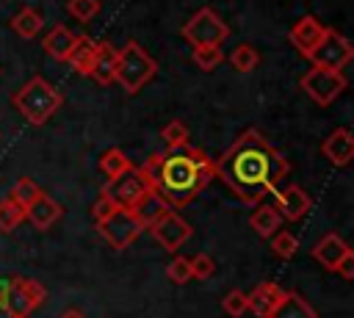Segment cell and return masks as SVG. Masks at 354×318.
<instances>
[{
  "label": "cell",
  "mask_w": 354,
  "mask_h": 318,
  "mask_svg": "<svg viewBox=\"0 0 354 318\" xmlns=\"http://www.w3.org/2000/svg\"><path fill=\"white\" fill-rule=\"evenodd\" d=\"M216 177L246 205H257L271 196L290 171V160L268 144L257 130H243L235 144L218 158Z\"/></svg>",
  "instance_id": "6da1fadb"
},
{
  "label": "cell",
  "mask_w": 354,
  "mask_h": 318,
  "mask_svg": "<svg viewBox=\"0 0 354 318\" xmlns=\"http://www.w3.org/2000/svg\"><path fill=\"white\" fill-rule=\"evenodd\" d=\"M136 171L149 191H155L171 210H180L207 188V183L216 177V163L202 149L183 147L149 155Z\"/></svg>",
  "instance_id": "7a4b0ae2"
},
{
  "label": "cell",
  "mask_w": 354,
  "mask_h": 318,
  "mask_svg": "<svg viewBox=\"0 0 354 318\" xmlns=\"http://www.w3.org/2000/svg\"><path fill=\"white\" fill-rule=\"evenodd\" d=\"M61 102H64V97H61V91L50 83V80H44V77H30L22 88H17L14 94H11V105L30 122V124H44L58 108H61Z\"/></svg>",
  "instance_id": "3957f363"
},
{
  "label": "cell",
  "mask_w": 354,
  "mask_h": 318,
  "mask_svg": "<svg viewBox=\"0 0 354 318\" xmlns=\"http://www.w3.org/2000/svg\"><path fill=\"white\" fill-rule=\"evenodd\" d=\"M158 72L155 58L138 44V41H127L122 50H116V75L113 83H119L124 88V94H138Z\"/></svg>",
  "instance_id": "277c9868"
},
{
  "label": "cell",
  "mask_w": 354,
  "mask_h": 318,
  "mask_svg": "<svg viewBox=\"0 0 354 318\" xmlns=\"http://www.w3.org/2000/svg\"><path fill=\"white\" fill-rule=\"evenodd\" d=\"M44 296H47V290H44L36 279L11 277V279L6 282L0 307L6 310L8 318H28V315L44 301Z\"/></svg>",
  "instance_id": "5b68a950"
},
{
  "label": "cell",
  "mask_w": 354,
  "mask_h": 318,
  "mask_svg": "<svg viewBox=\"0 0 354 318\" xmlns=\"http://www.w3.org/2000/svg\"><path fill=\"white\" fill-rule=\"evenodd\" d=\"M301 91L321 108L332 105L343 91H346V77L343 72H332V69H321V66H310L301 77H299Z\"/></svg>",
  "instance_id": "8992f818"
},
{
  "label": "cell",
  "mask_w": 354,
  "mask_h": 318,
  "mask_svg": "<svg viewBox=\"0 0 354 318\" xmlns=\"http://www.w3.org/2000/svg\"><path fill=\"white\" fill-rule=\"evenodd\" d=\"M227 36H230V28H227V22H224L213 8H199V11L183 25V39L191 41L194 47L224 44Z\"/></svg>",
  "instance_id": "52a82bcc"
},
{
  "label": "cell",
  "mask_w": 354,
  "mask_h": 318,
  "mask_svg": "<svg viewBox=\"0 0 354 318\" xmlns=\"http://www.w3.org/2000/svg\"><path fill=\"white\" fill-rule=\"evenodd\" d=\"M351 58H354V47H351V41H348L343 33L332 30V28H326L321 44L310 53L313 66L332 69V72H343V66H348Z\"/></svg>",
  "instance_id": "ba28073f"
},
{
  "label": "cell",
  "mask_w": 354,
  "mask_h": 318,
  "mask_svg": "<svg viewBox=\"0 0 354 318\" xmlns=\"http://www.w3.org/2000/svg\"><path fill=\"white\" fill-rule=\"evenodd\" d=\"M100 227V235L111 243V249H127L141 232H144V227H141V221L130 213V210H113L102 224H97Z\"/></svg>",
  "instance_id": "9c48e42d"
},
{
  "label": "cell",
  "mask_w": 354,
  "mask_h": 318,
  "mask_svg": "<svg viewBox=\"0 0 354 318\" xmlns=\"http://www.w3.org/2000/svg\"><path fill=\"white\" fill-rule=\"evenodd\" d=\"M191 224L177 213V210H166L152 227H149V235H152V241L160 246V249H166V252H177L188 238H191Z\"/></svg>",
  "instance_id": "30bf717a"
},
{
  "label": "cell",
  "mask_w": 354,
  "mask_h": 318,
  "mask_svg": "<svg viewBox=\"0 0 354 318\" xmlns=\"http://www.w3.org/2000/svg\"><path fill=\"white\" fill-rule=\"evenodd\" d=\"M149 188H147V183L138 177V171H127V174H122L119 180H111V183H105V188H102V194L113 202V207H119V210H133L138 202H141V196L147 194Z\"/></svg>",
  "instance_id": "8fae6325"
},
{
  "label": "cell",
  "mask_w": 354,
  "mask_h": 318,
  "mask_svg": "<svg viewBox=\"0 0 354 318\" xmlns=\"http://www.w3.org/2000/svg\"><path fill=\"white\" fill-rule=\"evenodd\" d=\"M271 196H274V202H271L274 210L279 213V218H288V221L304 218L307 210H310V205H313V199L307 196V191L301 185H296V183H290L285 188H277Z\"/></svg>",
  "instance_id": "7c38bea8"
},
{
  "label": "cell",
  "mask_w": 354,
  "mask_h": 318,
  "mask_svg": "<svg viewBox=\"0 0 354 318\" xmlns=\"http://www.w3.org/2000/svg\"><path fill=\"white\" fill-rule=\"evenodd\" d=\"M321 155H324L332 166H337V169L348 166V163L354 160V133H351L348 127L332 130V133L321 141Z\"/></svg>",
  "instance_id": "4fadbf2b"
},
{
  "label": "cell",
  "mask_w": 354,
  "mask_h": 318,
  "mask_svg": "<svg viewBox=\"0 0 354 318\" xmlns=\"http://www.w3.org/2000/svg\"><path fill=\"white\" fill-rule=\"evenodd\" d=\"M282 296H285V290L277 282H257L246 293V312H252L254 318H271V312L282 301Z\"/></svg>",
  "instance_id": "5bb4252c"
},
{
  "label": "cell",
  "mask_w": 354,
  "mask_h": 318,
  "mask_svg": "<svg viewBox=\"0 0 354 318\" xmlns=\"http://www.w3.org/2000/svg\"><path fill=\"white\" fill-rule=\"evenodd\" d=\"M324 33H326V28L315 19V17H301L293 28H290V33H288V39H290V44L299 50V55H304V58H310V53L321 44V39H324Z\"/></svg>",
  "instance_id": "9a60e30c"
},
{
  "label": "cell",
  "mask_w": 354,
  "mask_h": 318,
  "mask_svg": "<svg viewBox=\"0 0 354 318\" xmlns=\"http://www.w3.org/2000/svg\"><path fill=\"white\" fill-rule=\"evenodd\" d=\"M116 75V47L111 41H94V58H91V72L100 86H111Z\"/></svg>",
  "instance_id": "2e32d148"
},
{
  "label": "cell",
  "mask_w": 354,
  "mask_h": 318,
  "mask_svg": "<svg viewBox=\"0 0 354 318\" xmlns=\"http://www.w3.org/2000/svg\"><path fill=\"white\" fill-rule=\"evenodd\" d=\"M61 213H64V207L53 199V196H47V194H39L28 207H25V218L36 227V230H50L58 218H61Z\"/></svg>",
  "instance_id": "e0dca14e"
},
{
  "label": "cell",
  "mask_w": 354,
  "mask_h": 318,
  "mask_svg": "<svg viewBox=\"0 0 354 318\" xmlns=\"http://www.w3.org/2000/svg\"><path fill=\"white\" fill-rule=\"evenodd\" d=\"M351 249H348V243L337 235V232H326L315 246H313V257L324 265V268H329V271H335L337 268V263L348 254Z\"/></svg>",
  "instance_id": "ac0fdd59"
},
{
  "label": "cell",
  "mask_w": 354,
  "mask_h": 318,
  "mask_svg": "<svg viewBox=\"0 0 354 318\" xmlns=\"http://www.w3.org/2000/svg\"><path fill=\"white\" fill-rule=\"evenodd\" d=\"M271 318H318V312H315V307H313L301 293L285 290V296H282V301L274 307Z\"/></svg>",
  "instance_id": "d6986e66"
},
{
  "label": "cell",
  "mask_w": 354,
  "mask_h": 318,
  "mask_svg": "<svg viewBox=\"0 0 354 318\" xmlns=\"http://www.w3.org/2000/svg\"><path fill=\"white\" fill-rule=\"evenodd\" d=\"M75 41H77V33H72L66 25H55V28L44 36V50H47L50 58L66 61L69 53H72V47H75Z\"/></svg>",
  "instance_id": "ffe728a7"
},
{
  "label": "cell",
  "mask_w": 354,
  "mask_h": 318,
  "mask_svg": "<svg viewBox=\"0 0 354 318\" xmlns=\"http://www.w3.org/2000/svg\"><path fill=\"white\" fill-rule=\"evenodd\" d=\"M166 210H171V207H169V205H166L155 191H147V194L141 196V202H138L130 213L141 221V227H144V230H149V227H152V224H155Z\"/></svg>",
  "instance_id": "44dd1931"
},
{
  "label": "cell",
  "mask_w": 354,
  "mask_h": 318,
  "mask_svg": "<svg viewBox=\"0 0 354 318\" xmlns=\"http://www.w3.org/2000/svg\"><path fill=\"white\" fill-rule=\"evenodd\" d=\"M279 224H282V218H279V213L274 210V205H257V207L252 210V216H249V227H252L260 238H271V235L279 230Z\"/></svg>",
  "instance_id": "7402d4cb"
},
{
  "label": "cell",
  "mask_w": 354,
  "mask_h": 318,
  "mask_svg": "<svg viewBox=\"0 0 354 318\" xmlns=\"http://www.w3.org/2000/svg\"><path fill=\"white\" fill-rule=\"evenodd\" d=\"M41 28H44V19H41V14H39L36 8H30V6H25L22 11H17V14L11 17V30H14L17 36H22V39H33Z\"/></svg>",
  "instance_id": "603a6c76"
},
{
  "label": "cell",
  "mask_w": 354,
  "mask_h": 318,
  "mask_svg": "<svg viewBox=\"0 0 354 318\" xmlns=\"http://www.w3.org/2000/svg\"><path fill=\"white\" fill-rule=\"evenodd\" d=\"M133 169V163L127 160V155L119 149V147H111V149H105L102 152V158H100V171L105 174V180L111 183V180H119L122 174H127Z\"/></svg>",
  "instance_id": "cb8c5ba5"
},
{
  "label": "cell",
  "mask_w": 354,
  "mask_h": 318,
  "mask_svg": "<svg viewBox=\"0 0 354 318\" xmlns=\"http://www.w3.org/2000/svg\"><path fill=\"white\" fill-rule=\"evenodd\" d=\"M91 58H94V39L77 36V41H75V47H72L66 64H69L77 75H88V72H91Z\"/></svg>",
  "instance_id": "d4e9b609"
},
{
  "label": "cell",
  "mask_w": 354,
  "mask_h": 318,
  "mask_svg": "<svg viewBox=\"0 0 354 318\" xmlns=\"http://www.w3.org/2000/svg\"><path fill=\"white\" fill-rule=\"evenodd\" d=\"M25 221V207L17 205L11 196L0 199V232H14Z\"/></svg>",
  "instance_id": "484cf974"
},
{
  "label": "cell",
  "mask_w": 354,
  "mask_h": 318,
  "mask_svg": "<svg viewBox=\"0 0 354 318\" xmlns=\"http://www.w3.org/2000/svg\"><path fill=\"white\" fill-rule=\"evenodd\" d=\"M191 61H194L199 69H205V72L216 69V66L224 61L221 44H205V47H194V53H191Z\"/></svg>",
  "instance_id": "4316f807"
},
{
  "label": "cell",
  "mask_w": 354,
  "mask_h": 318,
  "mask_svg": "<svg viewBox=\"0 0 354 318\" xmlns=\"http://www.w3.org/2000/svg\"><path fill=\"white\" fill-rule=\"evenodd\" d=\"M160 138H163V144H166V152L188 147V127H185V122H177V119H174V122L163 124Z\"/></svg>",
  "instance_id": "83f0119b"
},
{
  "label": "cell",
  "mask_w": 354,
  "mask_h": 318,
  "mask_svg": "<svg viewBox=\"0 0 354 318\" xmlns=\"http://www.w3.org/2000/svg\"><path fill=\"white\" fill-rule=\"evenodd\" d=\"M271 249H274V254L277 257H282V260H290L293 254H296V249H299V238L293 235V232H288V230H277L271 238Z\"/></svg>",
  "instance_id": "f1b7e54d"
},
{
  "label": "cell",
  "mask_w": 354,
  "mask_h": 318,
  "mask_svg": "<svg viewBox=\"0 0 354 318\" xmlns=\"http://www.w3.org/2000/svg\"><path fill=\"white\" fill-rule=\"evenodd\" d=\"M230 64H232L238 72H252V69L260 64V55H257V50H254L252 44H238V47L232 50V55H230Z\"/></svg>",
  "instance_id": "f546056e"
},
{
  "label": "cell",
  "mask_w": 354,
  "mask_h": 318,
  "mask_svg": "<svg viewBox=\"0 0 354 318\" xmlns=\"http://www.w3.org/2000/svg\"><path fill=\"white\" fill-rule=\"evenodd\" d=\"M39 194H41V188H39V185H36L30 177H19V180L11 185V194H8V196H11L17 205L28 207V205H30V202H33Z\"/></svg>",
  "instance_id": "4dcf8cb0"
},
{
  "label": "cell",
  "mask_w": 354,
  "mask_h": 318,
  "mask_svg": "<svg viewBox=\"0 0 354 318\" xmlns=\"http://www.w3.org/2000/svg\"><path fill=\"white\" fill-rule=\"evenodd\" d=\"M66 8H69V14L77 19V22H91L97 14H100V0H69L66 3Z\"/></svg>",
  "instance_id": "1f68e13d"
},
{
  "label": "cell",
  "mask_w": 354,
  "mask_h": 318,
  "mask_svg": "<svg viewBox=\"0 0 354 318\" xmlns=\"http://www.w3.org/2000/svg\"><path fill=\"white\" fill-rule=\"evenodd\" d=\"M166 277H169L174 285H185L188 279H194V277H191V260L183 257V254H177V257L166 265Z\"/></svg>",
  "instance_id": "d6a6232c"
},
{
  "label": "cell",
  "mask_w": 354,
  "mask_h": 318,
  "mask_svg": "<svg viewBox=\"0 0 354 318\" xmlns=\"http://www.w3.org/2000/svg\"><path fill=\"white\" fill-rule=\"evenodd\" d=\"M221 310L230 315V318H241L246 312V293L241 288H232L224 299H221Z\"/></svg>",
  "instance_id": "836d02e7"
},
{
  "label": "cell",
  "mask_w": 354,
  "mask_h": 318,
  "mask_svg": "<svg viewBox=\"0 0 354 318\" xmlns=\"http://www.w3.org/2000/svg\"><path fill=\"white\" fill-rule=\"evenodd\" d=\"M188 260H191V277H194V279H207V277H213L216 263H213L210 254L199 252V254H194V257H188Z\"/></svg>",
  "instance_id": "e575fe53"
},
{
  "label": "cell",
  "mask_w": 354,
  "mask_h": 318,
  "mask_svg": "<svg viewBox=\"0 0 354 318\" xmlns=\"http://www.w3.org/2000/svg\"><path fill=\"white\" fill-rule=\"evenodd\" d=\"M113 210H116V207H113V202H111L105 194H100V196H97V202L91 205V216H94V221H97V224H102Z\"/></svg>",
  "instance_id": "d590c367"
},
{
  "label": "cell",
  "mask_w": 354,
  "mask_h": 318,
  "mask_svg": "<svg viewBox=\"0 0 354 318\" xmlns=\"http://www.w3.org/2000/svg\"><path fill=\"white\" fill-rule=\"evenodd\" d=\"M335 271H337L343 279H348V282H351V279H354V252H348V254L337 263V268H335Z\"/></svg>",
  "instance_id": "8d00e7d4"
},
{
  "label": "cell",
  "mask_w": 354,
  "mask_h": 318,
  "mask_svg": "<svg viewBox=\"0 0 354 318\" xmlns=\"http://www.w3.org/2000/svg\"><path fill=\"white\" fill-rule=\"evenodd\" d=\"M58 318H86V312H83L80 307H69V310H64Z\"/></svg>",
  "instance_id": "74e56055"
},
{
  "label": "cell",
  "mask_w": 354,
  "mask_h": 318,
  "mask_svg": "<svg viewBox=\"0 0 354 318\" xmlns=\"http://www.w3.org/2000/svg\"><path fill=\"white\" fill-rule=\"evenodd\" d=\"M0 138H3V135H0Z\"/></svg>",
  "instance_id": "f35d334b"
}]
</instances>
